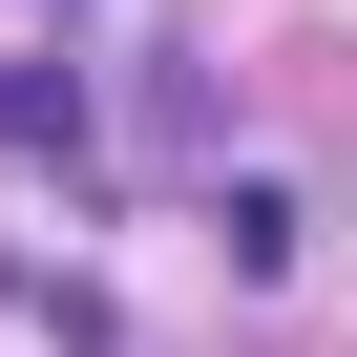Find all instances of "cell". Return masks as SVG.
<instances>
[{
  "mask_svg": "<svg viewBox=\"0 0 357 357\" xmlns=\"http://www.w3.org/2000/svg\"><path fill=\"white\" fill-rule=\"evenodd\" d=\"M211 231H231V273H294V190L252 168V190H211Z\"/></svg>",
  "mask_w": 357,
  "mask_h": 357,
  "instance_id": "cell-1",
  "label": "cell"
}]
</instances>
